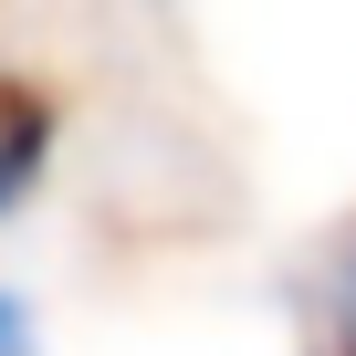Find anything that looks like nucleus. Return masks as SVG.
<instances>
[{"label": "nucleus", "mask_w": 356, "mask_h": 356, "mask_svg": "<svg viewBox=\"0 0 356 356\" xmlns=\"http://www.w3.org/2000/svg\"><path fill=\"white\" fill-rule=\"evenodd\" d=\"M53 147H63V115L32 74H0V220H22L53 178Z\"/></svg>", "instance_id": "1"}, {"label": "nucleus", "mask_w": 356, "mask_h": 356, "mask_svg": "<svg viewBox=\"0 0 356 356\" xmlns=\"http://www.w3.org/2000/svg\"><path fill=\"white\" fill-rule=\"evenodd\" d=\"M0 356H42V304L22 283H0Z\"/></svg>", "instance_id": "2"}, {"label": "nucleus", "mask_w": 356, "mask_h": 356, "mask_svg": "<svg viewBox=\"0 0 356 356\" xmlns=\"http://www.w3.org/2000/svg\"><path fill=\"white\" fill-rule=\"evenodd\" d=\"M335 325H346V335H335V346H346V356H356V252H346V283H335Z\"/></svg>", "instance_id": "3"}]
</instances>
